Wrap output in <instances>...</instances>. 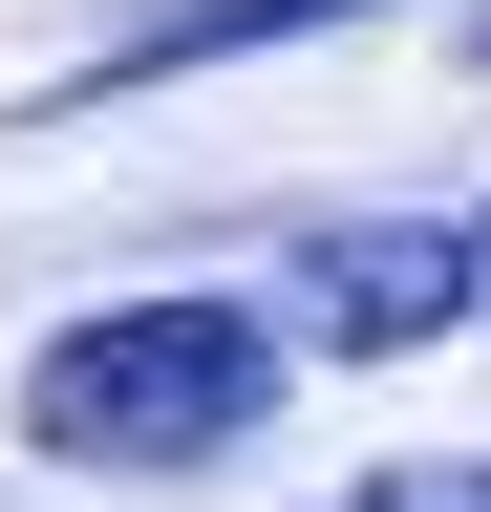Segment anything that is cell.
<instances>
[{
    "instance_id": "1",
    "label": "cell",
    "mask_w": 491,
    "mask_h": 512,
    "mask_svg": "<svg viewBox=\"0 0 491 512\" xmlns=\"http://www.w3.org/2000/svg\"><path fill=\"white\" fill-rule=\"evenodd\" d=\"M278 320L257 299H86L22 342V448L43 470H214L278 427Z\"/></svg>"
},
{
    "instance_id": "2",
    "label": "cell",
    "mask_w": 491,
    "mask_h": 512,
    "mask_svg": "<svg viewBox=\"0 0 491 512\" xmlns=\"http://www.w3.org/2000/svg\"><path fill=\"white\" fill-rule=\"evenodd\" d=\"M449 320H491L470 214H321L299 278H278V342H321V363H406V342H449Z\"/></svg>"
},
{
    "instance_id": "3",
    "label": "cell",
    "mask_w": 491,
    "mask_h": 512,
    "mask_svg": "<svg viewBox=\"0 0 491 512\" xmlns=\"http://www.w3.org/2000/svg\"><path fill=\"white\" fill-rule=\"evenodd\" d=\"M299 22H363V0H150L129 43H86L43 107H150V86H193V64H257V43H299Z\"/></svg>"
},
{
    "instance_id": "4",
    "label": "cell",
    "mask_w": 491,
    "mask_h": 512,
    "mask_svg": "<svg viewBox=\"0 0 491 512\" xmlns=\"http://www.w3.org/2000/svg\"><path fill=\"white\" fill-rule=\"evenodd\" d=\"M321 512H491V448H385V470L321 491Z\"/></svg>"
},
{
    "instance_id": "5",
    "label": "cell",
    "mask_w": 491,
    "mask_h": 512,
    "mask_svg": "<svg viewBox=\"0 0 491 512\" xmlns=\"http://www.w3.org/2000/svg\"><path fill=\"white\" fill-rule=\"evenodd\" d=\"M470 278H491V214H470Z\"/></svg>"
}]
</instances>
